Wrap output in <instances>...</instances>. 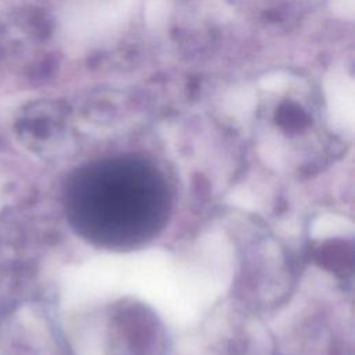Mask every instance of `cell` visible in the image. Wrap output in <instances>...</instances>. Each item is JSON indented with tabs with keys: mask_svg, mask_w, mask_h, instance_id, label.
<instances>
[{
	"mask_svg": "<svg viewBox=\"0 0 355 355\" xmlns=\"http://www.w3.org/2000/svg\"><path fill=\"white\" fill-rule=\"evenodd\" d=\"M93 183L90 208L101 212L108 226L140 227L155 215V189L141 178H101Z\"/></svg>",
	"mask_w": 355,
	"mask_h": 355,
	"instance_id": "1",
	"label": "cell"
},
{
	"mask_svg": "<svg viewBox=\"0 0 355 355\" xmlns=\"http://www.w3.org/2000/svg\"><path fill=\"white\" fill-rule=\"evenodd\" d=\"M323 93L331 121L352 125L355 86L351 75L343 68H331L323 79Z\"/></svg>",
	"mask_w": 355,
	"mask_h": 355,
	"instance_id": "3",
	"label": "cell"
},
{
	"mask_svg": "<svg viewBox=\"0 0 355 355\" xmlns=\"http://www.w3.org/2000/svg\"><path fill=\"white\" fill-rule=\"evenodd\" d=\"M354 7V0H330L331 11L343 18H352Z\"/></svg>",
	"mask_w": 355,
	"mask_h": 355,
	"instance_id": "6",
	"label": "cell"
},
{
	"mask_svg": "<svg viewBox=\"0 0 355 355\" xmlns=\"http://www.w3.org/2000/svg\"><path fill=\"white\" fill-rule=\"evenodd\" d=\"M288 75L282 73V72H273L269 73L266 76H263L261 79V86L265 90H270V92H280L284 90L288 85Z\"/></svg>",
	"mask_w": 355,
	"mask_h": 355,
	"instance_id": "5",
	"label": "cell"
},
{
	"mask_svg": "<svg viewBox=\"0 0 355 355\" xmlns=\"http://www.w3.org/2000/svg\"><path fill=\"white\" fill-rule=\"evenodd\" d=\"M169 0H147L146 17L150 24H161L166 18Z\"/></svg>",
	"mask_w": 355,
	"mask_h": 355,
	"instance_id": "4",
	"label": "cell"
},
{
	"mask_svg": "<svg viewBox=\"0 0 355 355\" xmlns=\"http://www.w3.org/2000/svg\"><path fill=\"white\" fill-rule=\"evenodd\" d=\"M135 3L136 0H108L89 3V7L79 6L71 12L67 26L78 37L107 33L128 18Z\"/></svg>",
	"mask_w": 355,
	"mask_h": 355,
	"instance_id": "2",
	"label": "cell"
}]
</instances>
